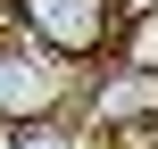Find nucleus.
Returning <instances> with one entry per match:
<instances>
[{
	"label": "nucleus",
	"mask_w": 158,
	"mask_h": 149,
	"mask_svg": "<svg viewBox=\"0 0 158 149\" xmlns=\"http://www.w3.org/2000/svg\"><path fill=\"white\" fill-rule=\"evenodd\" d=\"M17 25L50 50V58H92V50H108V25H117V8L108 0H17Z\"/></svg>",
	"instance_id": "nucleus-1"
},
{
	"label": "nucleus",
	"mask_w": 158,
	"mask_h": 149,
	"mask_svg": "<svg viewBox=\"0 0 158 149\" xmlns=\"http://www.w3.org/2000/svg\"><path fill=\"white\" fill-rule=\"evenodd\" d=\"M117 58H125V66H150V75H158V0L133 17V25H125V33H117Z\"/></svg>",
	"instance_id": "nucleus-4"
},
{
	"label": "nucleus",
	"mask_w": 158,
	"mask_h": 149,
	"mask_svg": "<svg viewBox=\"0 0 158 149\" xmlns=\"http://www.w3.org/2000/svg\"><path fill=\"white\" fill-rule=\"evenodd\" d=\"M8 149H83V124H67V116H25Z\"/></svg>",
	"instance_id": "nucleus-3"
},
{
	"label": "nucleus",
	"mask_w": 158,
	"mask_h": 149,
	"mask_svg": "<svg viewBox=\"0 0 158 149\" xmlns=\"http://www.w3.org/2000/svg\"><path fill=\"white\" fill-rule=\"evenodd\" d=\"M150 149H158V124H150Z\"/></svg>",
	"instance_id": "nucleus-5"
},
{
	"label": "nucleus",
	"mask_w": 158,
	"mask_h": 149,
	"mask_svg": "<svg viewBox=\"0 0 158 149\" xmlns=\"http://www.w3.org/2000/svg\"><path fill=\"white\" fill-rule=\"evenodd\" d=\"M92 116L100 124H125V133H150L158 124V75L117 58V75H100V91H92Z\"/></svg>",
	"instance_id": "nucleus-2"
}]
</instances>
